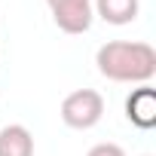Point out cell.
<instances>
[{"mask_svg":"<svg viewBox=\"0 0 156 156\" xmlns=\"http://www.w3.org/2000/svg\"><path fill=\"white\" fill-rule=\"evenodd\" d=\"M104 116V98L95 89H76L61 101V122L67 129L86 132L92 126H98Z\"/></svg>","mask_w":156,"mask_h":156,"instance_id":"2","label":"cell"},{"mask_svg":"<svg viewBox=\"0 0 156 156\" xmlns=\"http://www.w3.org/2000/svg\"><path fill=\"white\" fill-rule=\"evenodd\" d=\"M46 6L52 12V22L64 34H86L92 28V0H46Z\"/></svg>","mask_w":156,"mask_h":156,"instance_id":"3","label":"cell"},{"mask_svg":"<svg viewBox=\"0 0 156 156\" xmlns=\"http://www.w3.org/2000/svg\"><path fill=\"white\" fill-rule=\"evenodd\" d=\"M86 156H126V150H122L119 144H107V141H104V144H95Z\"/></svg>","mask_w":156,"mask_h":156,"instance_id":"7","label":"cell"},{"mask_svg":"<svg viewBox=\"0 0 156 156\" xmlns=\"http://www.w3.org/2000/svg\"><path fill=\"white\" fill-rule=\"evenodd\" d=\"M126 119L135 126V129H144L150 132L156 126V89L150 83L138 86L129 98H126Z\"/></svg>","mask_w":156,"mask_h":156,"instance_id":"4","label":"cell"},{"mask_svg":"<svg viewBox=\"0 0 156 156\" xmlns=\"http://www.w3.org/2000/svg\"><path fill=\"white\" fill-rule=\"evenodd\" d=\"M98 73L113 83H150L156 73V49L144 40H110L95 52Z\"/></svg>","mask_w":156,"mask_h":156,"instance_id":"1","label":"cell"},{"mask_svg":"<svg viewBox=\"0 0 156 156\" xmlns=\"http://www.w3.org/2000/svg\"><path fill=\"white\" fill-rule=\"evenodd\" d=\"M144 156H147V153H144Z\"/></svg>","mask_w":156,"mask_h":156,"instance_id":"8","label":"cell"},{"mask_svg":"<svg viewBox=\"0 0 156 156\" xmlns=\"http://www.w3.org/2000/svg\"><path fill=\"white\" fill-rule=\"evenodd\" d=\"M92 9L107 25H132L141 12V0H95Z\"/></svg>","mask_w":156,"mask_h":156,"instance_id":"5","label":"cell"},{"mask_svg":"<svg viewBox=\"0 0 156 156\" xmlns=\"http://www.w3.org/2000/svg\"><path fill=\"white\" fill-rule=\"evenodd\" d=\"M0 156H34V135L22 126H3L0 129Z\"/></svg>","mask_w":156,"mask_h":156,"instance_id":"6","label":"cell"}]
</instances>
